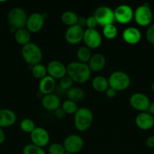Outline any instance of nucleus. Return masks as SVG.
I'll return each instance as SVG.
<instances>
[{
    "mask_svg": "<svg viewBox=\"0 0 154 154\" xmlns=\"http://www.w3.org/2000/svg\"><path fill=\"white\" fill-rule=\"evenodd\" d=\"M66 73L73 82L84 84L90 79L91 71L87 63L75 61L71 62L66 66Z\"/></svg>",
    "mask_w": 154,
    "mask_h": 154,
    "instance_id": "obj_1",
    "label": "nucleus"
},
{
    "mask_svg": "<svg viewBox=\"0 0 154 154\" xmlns=\"http://www.w3.org/2000/svg\"><path fill=\"white\" fill-rule=\"evenodd\" d=\"M93 122V114L89 108L82 107L74 114V126L77 130L84 132L90 128Z\"/></svg>",
    "mask_w": 154,
    "mask_h": 154,
    "instance_id": "obj_2",
    "label": "nucleus"
},
{
    "mask_svg": "<svg viewBox=\"0 0 154 154\" xmlns=\"http://www.w3.org/2000/svg\"><path fill=\"white\" fill-rule=\"evenodd\" d=\"M21 54L26 63L32 66L40 63L42 60V51L41 48L36 44L32 42L23 46Z\"/></svg>",
    "mask_w": 154,
    "mask_h": 154,
    "instance_id": "obj_3",
    "label": "nucleus"
},
{
    "mask_svg": "<svg viewBox=\"0 0 154 154\" xmlns=\"http://www.w3.org/2000/svg\"><path fill=\"white\" fill-rule=\"evenodd\" d=\"M27 13L21 8H13L8 14V21L12 29L17 30L24 29L27 21Z\"/></svg>",
    "mask_w": 154,
    "mask_h": 154,
    "instance_id": "obj_4",
    "label": "nucleus"
},
{
    "mask_svg": "<svg viewBox=\"0 0 154 154\" xmlns=\"http://www.w3.org/2000/svg\"><path fill=\"white\" fill-rule=\"evenodd\" d=\"M110 87L116 91H124L129 87L131 79L128 75L122 71L113 72L108 78Z\"/></svg>",
    "mask_w": 154,
    "mask_h": 154,
    "instance_id": "obj_5",
    "label": "nucleus"
},
{
    "mask_svg": "<svg viewBox=\"0 0 154 154\" xmlns=\"http://www.w3.org/2000/svg\"><path fill=\"white\" fill-rule=\"evenodd\" d=\"M95 20L98 24L102 26L113 24L115 21L114 11L107 6H101L95 10L94 14Z\"/></svg>",
    "mask_w": 154,
    "mask_h": 154,
    "instance_id": "obj_6",
    "label": "nucleus"
},
{
    "mask_svg": "<svg viewBox=\"0 0 154 154\" xmlns=\"http://www.w3.org/2000/svg\"><path fill=\"white\" fill-rule=\"evenodd\" d=\"M134 19L140 26H149L152 20V10L146 5H140L134 11Z\"/></svg>",
    "mask_w": 154,
    "mask_h": 154,
    "instance_id": "obj_7",
    "label": "nucleus"
},
{
    "mask_svg": "<svg viewBox=\"0 0 154 154\" xmlns=\"http://www.w3.org/2000/svg\"><path fill=\"white\" fill-rule=\"evenodd\" d=\"M66 152L72 154L77 153L82 150L84 147V141L80 135L72 134L64 139L63 144Z\"/></svg>",
    "mask_w": 154,
    "mask_h": 154,
    "instance_id": "obj_8",
    "label": "nucleus"
},
{
    "mask_svg": "<svg viewBox=\"0 0 154 154\" xmlns=\"http://www.w3.org/2000/svg\"><path fill=\"white\" fill-rule=\"evenodd\" d=\"M131 106L136 111L146 112L148 111L150 101L146 95L141 93H135L131 96L129 99Z\"/></svg>",
    "mask_w": 154,
    "mask_h": 154,
    "instance_id": "obj_9",
    "label": "nucleus"
},
{
    "mask_svg": "<svg viewBox=\"0 0 154 154\" xmlns=\"http://www.w3.org/2000/svg\"><path fill=\"white\" fill-rule=\"evenodd\" d=\"M45 17L44 14L33 13L28 17L26 24L27 29L30 32H39L43 28Z\"/></svg>",
    "mask_w": 154,
    "mask_h": 154,
    "instance_id": "obj_10",
    "label": "nucleus"
},
{
    "mask_svg": "<svg viewBox=\"0 0 154 154\" xmlns=\"http://www.w3.org/2000/svg\"><path fill=\"white\" fill-rule=\"evenodd\" d=\"M114 17L119 23H128L134 18V11L128 5H120L114 10Z\"/></svg>",
    "mask_w": 154,
    "mask_h": 154,
    "instance_id": "obj_11",
    "label": "nucleus"
},
{
    "mask_svg": "<svg viewBox=\"0 0 154 154\" xmlns=\"http://www.w3.org/2000/svg\"><path fill=\"white\" fill-rule=\"evenodd\" d=\"M83 41L85 44L86 47L89 49H95L99 48L102 43V37L99 32L94 29H87L84 31Z\"/></svg>",
    "mask_w": 154,
    "mask_h": 154,
    "instance_id": "obj_12",
    "label": "nucleus"
},
{
    "mask_svg": "<svg viewBox=\"0 0 154 154\" xmlns=\"http://www.w3.org/2000/svg\"><path fill=\"white\" fill-rule=\"evenodd\" d=\"M32 144L42 147L48 144L50 141V135L48 131L42 127H36L30 133Z\"/></svg>",
    "mask_w": 154,
    "mask_h": 154,
    "instance_id": "obj_13",
    "label": "nucleus"
},
{
    "mask_svg": "<svg viewBox=\"0 0 154 154\" xmlns=\"http://www.w3.org/2000/svg\"><path fill=\"white\" fill-rule=\"evenodd\" d=\"M47 72L48 75L54 79H61L67 75L66 66L58 60H52L48 63L47 66Z\"/></svg>",
    "mask_w": 154,
    "mask_h": 154,
    "instance_id": "obj_14",
    "label": "nucleus"
},
{
    "mask_svg": "<svg viewBox=\"0 0 154 154\" xmlns=\"http://www.w3.org/2000/svg\"><path fill=\"white\" fill-rule=\"evenodd\" d=\"M84 31L85 30L78 25L68 27L65 32V39L70 45H77L83 40Z\"/></svg>",
    "mask_w": 154,
    "mask_h": 154,
    "instance_id": "obj_15",
    "label": "nucleus"
},
{
    "mask_svg": "<svg viewBox=\"0 0 154 154\" xmlns=\"http://www.w3.org/2000/svg\"><path fill=\"white\" fill-rule=\"evenodd\" d=\"M135 124L142 130H149L154 126L152 115L148 112H140L135 117Z\"/></svg>",
    "mask_w": 154,
    "mask_h": 154,
    "instance_id": "obj_16",
    "label": "nucleus"
},
{
    "mask_svg": "<svg viewBox=\"0 0 154 154\" xmlns=\"http://www.w3.org/2000/svg\"><path fill=\"white\" fill-rule=\"evenodd\" d=\"M42 105L45 110L54 111L60 108V99L57 95L54 93L45 95L42 98Z\"/></svg>",
    "mask_w": 154,
    "mask_h": 154,
    "instance_id": "obj_17",
    "label": "nucleus"
},
{
    "mask_svg": "<svg viewBox=\"0 0 154 154\" xmlns=\"http://www.w3.org/2000/svg\"><path fill=\"white\" fill-rule=\"evenodd\" d=\"M122 38L128 45H134L138 43L141 39V33L135 27H128L122 32Z\"/></svg>",
    "mask_w": 154,
    "mask_h": 154,
    "instance_id": "obj_18",
    "label": "nucleus"
},
{
    "mask_svg": "<svg viewBox=\"0 0 154 154\" xmlns=\"http://www.w3.org/2000/svg\"><path fill=\"white\" fill-rule=\"evenodd\" d=\"M17 120V115L13 111L8 108L0 109V128L11 126Z\"/></svg>",
    "mask_w": 154,
    "mask_h": 154,
    "instance_id": "obj_19",
    "label": "nucleus"
},
{
    "mask_svg": "<svg viewBox=\"0 0 154 154\" xmlns=\"http://www.w3.org/2000/svg\"><path fill=\"white\" fill-rule=\"evenodd\" d=\"M56 87L55 79L47 75L39 81V90L43 96L53 93Z\"/></svg>",
    "mask_w": 154,
    "mask_h": 154,
    "instance_id": "obj_20",
    "label": "nucleus"
},
{
    "mask_svg": "<svg viewBox=\"0 0 154 154\" xmlns=\"http://www.w3.org/2000/svg\"><path fill=\"white\" fill-rule=\"evenodd\" d=\"M91 72H100L106 66V58L103 54H95L91 56L88 63Z\"/></svg>",
    "mask_w": 154,
    "mask_h": 154,
    "instance_id": "obj_21",
    "label": "nucleus"
},
{
    "mask_svg": "<svg viewBox=\"0 0 154 154\" xmlns=\"http://www.w3.org/2000/svg\"><path fill=\"white\" fill-rule=\"evenodd\" d=\"M91 86L95 91L99 93H105L110 87L108 79L101 75H98L92 79Z\"/></svg>",
    "mask_w": 154,
    "mask_h": 154,
    "instance_id": "obj_22",
    "label": "nucleus"
},
{
    "mask_svg": "<svg viewBox=\"0 0 154 154\" xmlns=\"http://www.w3.org/2000/svg\"><path fill=\"white\" fill-rule=\"evenodd\" d=\"M14 38L17 43L22 46H25L27 44L30 43L31 40V35L30 32L27 29H21L17 30L14 32Z\"/></svg>",
    "mask_w": 154,
    "mask_h": 154,
    "instance_id": "obj_23",
    "label": "nucleus"
},
{
    "mask_svg": "<svg viewBox=\"0 0 154 154\" xmlns=\"http://www.w3.org/2000/svg\"><path fill=\"white\" fill-rule=\"evenodd\" d=\"M66 96L67 99L77 103L84 99L85 93L80 87H72L66 91Z\"/></svg>",
    "mask_w": 154,
    "mask_h": 154,
    "instance_id": "obj_24",
    "label": "nucleus"
},
{
    "mask_svg": "<svg viewBox=\"0 0 154 154\" xmlns=\"http://www.w3.org/2000/svg\"><path fill=\"white\" fill-rule=\"evenodd\" d=\"M78 20V15L72 11H66L61 15L62 22L63 23V24L69 27L76 25Z\"/></svg>",
    "mask_w": 154,
    "mask_h": 154,
    "instance_id": "obj_25",
    "label": "nucleus"
},
{
    "mask_svg": "<svg viewBox=\"0 0 154 154\" xmlns=\"http://www.w3.org/2000/svg\"><path fill=\"white\" fill-rule=\"evenodd\" d=\"M76 56L79 61L88 64L92 55L91 50L88 48H87L86 46H82L80 47L78 49L76 52Z\"/></svg>",
    "mask_w": 154,
    "mask_h": 154,
    "instance_id": "obj_26",
    "label": "nucleus"
},
{
    "mask_svg": "<svg viewBox=\"0 0 154 154\" xmlns=\"http://www.w3.org/2000/svg\"><path fill=\"white\" fill-rule=\"evenodd\" d=\"M31 72L33 77L39 80L42 79V78L48 75L47 67L45 65L42 64V63H38V64L32 66Z\"/></svg>",
    "mask_w": 154,
    "mask_h": 154,
    "instance_id": "obj_27",
    "label": "nucleus"
},
{
    "mask_svg": "<svg viewBox=\"0 0 154 154\" xmlns=\"http://www.w3.org/2000/svg\"><path fill=\"white\" fill-rule=\"evenodd\" d=\"M117 28H116L114 24H110V25L104 26V29H103V35H104V36L106 38L109 39V40L114 39L117 36Z\"/></svg>",
    "mask_w": 154,
    "mask_h": 154,
    "instance_id": "obj_28",
    "label": "nucleus"
},
{
    "mask_svg": "<svg viewBox=\"0 0 154 154\" xmlns=\"http://www.w3.org/2000/svg\"><path fill=\"white\" fill-rule=\"evenodd\" d=\"M62 109L63 110L66 114H75L79 108L76 102L66 99L62 104Z\"/></svg>",
    "mask_w": 154,
    "mask_h": 154,
    "instance_id": "obj_29",
    "label": "nucleus"
},
{
    "mask_svg": "<svg viewBox=\"0 0 154 154\" xmlns=\"http://www.w3.org/2000/svg\"><path fill=\"white\" fill-rule=\"evenodd\" d=\"M20 128L26 133H31L36 129V124L33 120L29 118L23 119L20 123Z\"/></svg>",
    "mask_w": 154,
    "mask_h": 154,
    "instance_id": "obj_30",
    "label": "nucleus"
},
{
    "mask_svg": "<svg viewBox=\"0 0 154 154\" xmlns=\"http://www.w3.org/2000/svg\"><path fill=\"white\" fill-rule=\"evenodd\" d=\"M23 154H46V153L42 147L33 144H29L23 149Z\"/></svg>",
    "mask_w": 154,
    "mask_h": 154,
    "instance_id": "obj_31",
    "label": "nucleus"
},
{
    "mask_svg": "<svg viewBox=\"0 0 154 154\" xmlns=\"http://www.w3.org/2000/svg\"><path fill=\"white\" fill-rule=\"evenodd\" d=\"M48 152L49 154H64L66 150L63 144L60 143H53L48 147Z\"/></svg>",
    "mask_w": 154,
    "mask_h": 154,
    "instance_id": "obj_32",
    "label": "nucleus"
},
{
    "mask_svg": "<svg viewBox=\"0 0 154 154\" xmlns=\"http://www.w3.org/2000/svg\"><path fill=\"white\" fill-rule=\"evenodd\" d=\"M72 84H73V81L67 75L60 79V82H59L60 88L63 90H66V91L69 90L71 87H72Z\"/></svg>",
    "mask_w": 154,
    "mask_h": 154,
    "instance_id": "obj_33",
    "label": "nucleus"
},
{
    "mask_svg": "<svg viewBox=\"0 0 154 154\" xmlns=\"http://www.w3.org/2000/svg\"><path fill=\"white\" fill-rule=\"evenodd\" d=\"M146 38L148 42L154 45V24H151L148 26L146 32Z\"/></svg>",
    "mask_w": 154,
    "mask_h": 154,
    "instance_id": "obj_34",
    "label": "nucleus"
},
{
    "mask_svg": "<svg viewBox=\"0 0 154 154\" xmlns=\"http://www.w3.org/2000/svg\"><path fill=\"white\" fill-rule=\"evenodd\" d=\"M97 25H98V23H97L95 17L90 16L87 17V19H86V27H87V29H94L97 26Z\"/></svg>",
    "mask_w": 154,
    "mask_h": 154,
    "instance_id": "obj_35",
    "label": "nucleus"
},
{
    "mask_svg": "<svg viewBox=\"0 0 154 154\" xmlns=\"http://www.w3.org/2000/svg\"><path fill=\"white\" fill-rule=\"evenodd\" d=\"M105 93L108 98H114L117 94V91H116L114 89L111 88V87H109L107 91L105 92Z\"/></svg>",
    "mask_w": 154,
    "mask_h": 154,
    "instance_id": "obj_36",
    "label": "nucleus"
},
{
    "mask_svg": "<svg viewBox=\"0 0 154 154\" xmlns=\"http://www.w3.org/2000/svg\"><path fill=\"white\" fill-rule=\"evenodd\" d=\"M146 145L149 148H154V135H151L146 138Z\"/></svg>",
    "mask_w": 154,
    "mask_h": 154,
    "instance_id": "obj_37",
    "label": "nucleus"
},
{
    "mask_svg": "<svg viewBox=\"0 0 154 154\" xmlns=\"http://www.w3.org/2000/svg\"><path fill=\"white\" fill-rule=\"evenodd\" d=\"M54 114H55L56 117H57V118L59 119H62L63 118V117H65V112L63 111V110L62 109V108H57L56 111H54Z\"/></svg>",
    "mask_w": 154,
    "mask_h": 154,
    "instance_id": "obj_38",
    "label": "nucleus"
},
{
    "mask_svg": "<svg viewBox=\"0 0 154 154\" xmlns=\"http://www.w3.org/2000/svg\"><path fill=\"white\" fill-rule=\"evenodd\" d=\"M86 19H87V17H79L76 25L79 26L80 27L83 29L85 26H86Z\"/></svg>",
    "mask_w": 154,
    "mask_h": 154,
    "instance_id": "obj_39",
    "label": "nucleus"
},
{
    "mask_svg": "<svg viewBox=\"0 0 154 154\" xmlns=\"http://www.w3.org/2000/svg\"><path fill=\"white\" fill-rule=\"evenodd\" d=\"M5 141V134L2 128H0V144L4 143Z\"/></svg>",
    "mask_w": 154,
    "mask_h": 154,
    "instance_id": "obj_40",
    "label": "nucleus"
},
{
    "mask_svg": "<svg viewBox=\"0 0 154 154\" xmlns=\"http://www.w3.org/2000/svg\"><path fill=\"white\" fill-rule=\"evenodd\" d=\"M147 111L151 115H154V101L152 102H150V105H149Z\"/></svg>",
    "mask_w": 154,
    "mask_h": 154,
    "instance_id": "obj_41",
    "label": "nucleus"
},
{
    "mask_svg": "<svg viewBox=\"0 0 154 154\" xmlns=\"http://www.w3.org/2000/svg\"><path fill=\"white\" fill-rule=\"evenodd\" d=\"M152 91L154 93V83L152 84Z\"/></svg>",
    "mask_w": 154,
    "mask_h": 154,
    "instance_id": "obj_42",
    "label": "nucleus"
},
{
    "mask_svg": "<svg viewBox=\"0 0 154 154\" xmlns=\"http://www.w3.org/2000/svg\"><path fill=\"white\" fill-rule=\"evenodd\" d=\"M64 154H72V153H68V152H66V153H65Z\"/></svg>",
    "mask_w": 154,
    "mask_h": 154,
    "instance_id": "obj_43",
    "label": "nucleus"
},
{
    "mask_svg": "<svg viewBox=\"0 0 154 154\" xmlns=\"http://www.w3.org/2000/svg\"><path fill=\"white\" fill-rule=\"evenodd\" d=\"M152 117H153V121H154V115H152Z\"/></svg>",
    "mask_w": 154,
    "mask_h": 154,
    "instance_id": "obj_44",
    "label": "nucleus"
}]
</instances>
